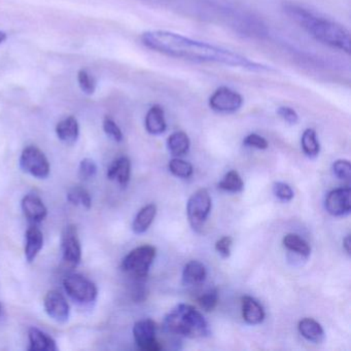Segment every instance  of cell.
Masks as SVG:
<instances>
[{"mask_svg": "<svg viewBox=\"0 0 351 351\" xmlns=\"http://www.w3.org/2000/svg\"><path fill=\"white\" fill-rule=\"evenodd\" d=\"M277 114L283 121L291 125L297 124L298 121H299L297 112L293 108H289V106H280L277 110Z\"/></svg>", "mask_w": 351, "mask_h": 351, "instance_id": "74e56055", "label": "cell"}, {"mask_svg": "<svg viewBox=\"0 0 351 351\" xmlns=\"http://www.w3.org/2000/svg\"><path fill=\"white\" fill-rule=\"evenodd\" d=\"M351 191L349 186L330 191L324 201L326 210L332 217H345L351 210Z\"/></svg>", "mask_w": 351, "mask_h": 351, "instance_id": "4fadbf2b", "label": "cell"}, {"mask_svg": "<svg viewBox=\"0 0 351 351\" xmlns=\"http://www.w3.org/2000/svg\"><path fill=\"white\" fill-rule=\"evenodd\" d=\"M198 11L201 15L217 19L245 38H264L268 36V29L262 19L230 3L213 0L201 1Z\"/></svg>", "mask_w": 351, "mask_h": 351, "instance_id": "3957f363", "label": "cell"}, {"mask_svg": "<svg viewBox=\"0 0 351 351\" xmlns=\"http://www.w3.org/2000/svg\"><path fill=\"white\" fill-rule=\"evenodd\" d=\"M141 42L149 50L182 60L217 63L256 73L273 71L270 66L254 62L237 53L165 30L145 32Z\"/></svg>", "mask_w": 351, "mask_h": 351, "instance_id": "6da1fadb", "label": "cell"}, {"mask_svg": "<svg viewBox=\"0 0 351 351\" xmlns=\"http://www.w3.org/2000/svg\"><path fill=\"white\" fill-rule=\"evenodd\" d=\"M163 328L167 334L191 339L204 338L210 334L204 316L188 304L174 307L164 318Z\"/></svg>", "mask_w": 351, "mask_h": 351, "instance_id": "277c9868", "label": "cell"}, {"mask_svg": "<svg viewBox=\"0 0 351 351\" xmlns=\"http://www.w3.org/2000/svg\"><path fill=\"white\" fill-rule=\"evenodd\" d=\"M22 211L26 219L32 223H40L48 215V209L40 197L34 194H28L22 199Z\"/></svg>", "mask_w": 351, "mask_h": 351, "instance_id": "5bb4252c", "label": "cell"}, {"mask_svg": "<svg viewBox=\"0 0 351 351\" xmlns=\"http://www.w3.org/2000/svg\"><path fill=\"white\" fill-rule=\"evenodd\" d=\"M156 254L157 250L152 245L134 248L123 260V271L134 279H145L155 261Z\"/></svg>", "mask_w": 351, "mask_h": 351, "instance_id": "5b68a950", "label": "cell"}, {"mask_svg": "<svg viewBox=\"0 0 351 351\" xmlns=\"http://www.w3.org/2000/svg\"><path fill=\"white\" fill-rule=\"evenodd\" d=\"M282 243L287 250L304 256V258H308L311 254V247L308 242L297 234H287L283 237Z\"/></svg>", "mask_w": 351, "mask_h": 351, "instance_id": "d4e9b609", "label": "cell"}, {"mask_svg": "<svg viewBox=\"0 0 351 351\" xmlns=\"http://www.w3.org/2000/svg\"><path fill=\"white\" fill-rule=\"evenodd\" d=\"M197 301L204 311H213L219 303V291L217 289H207L197 299Z\"/></svg>", "mask_w": 351, "mask_h": 351, "instance_id": "f546056e", "label": "cell"}, {"mask_svg": "<svg viewBox=\"0 0 351 351\" xmlns=\"http://www.w3.org/2000/svg\"><path fill=\"white\" fill-rule=\"evenodd\" d=\"M97 165L95 162L89 158L82 160L81 164L79 167V176L81 180H89L91 178H95L97 174Z\"/></svg>", "mask_w": 351, "mask_h": 351, "instance_id": "1f68e13d", "label": "cell"}, {"mask_svg": "<svg viewBox=\"0 0 351 351\" xmlns=\"http://www.w3.org/2000/svg\"><path fill=\"white\" fill-rule=\"evenodd\" d=\"M145 129L152 135H160L165 132L167 128L165 112L160 106H154L149 108L145 116Z\"/></svg>", "mask_w": 351, "mask_h": 351, "instance_id": "d6986e66", "label": "cell"}, {"mask_svg": "<svg viewBox=\"0 0 351 351\" xmlns=\"http://www.w3.org/2000/svg\"><path fill=\"white\" fill-rule=\"evenodd\" d=\"M44 307L47 314L55 322L64 324L71 314L69 302L64 295L56 289L49 291L45 295Z\"/></svg>", "mask_w": 351, "mask_h": 351, "instance_id": "7c38bea8", "label": "cell"}, {"mask_svg": "<svg viewBox=\"0 0 351 351\" xmlns=\"http://www.w3.org/2000/svg\"><path fill=\"white\" fill-rule=\"evenodd\" d=\"M63 261L71 268H75L81 263L82 245L79 232L75 225H69L63 229L61 236Z\"/></svg>", "mask_w": 351, "mask_h": 351, "instance_id": "30bf717a", "label": "cell"}, {"mask_svg": "<svg viewBox=\"0 0 351 351\" xmlns=\"http://www.w3.org/2000/svg\"><path fill=\"white\" fill-rule=\"evenodd\" d=\"M302 149L307 157L315 158L320 151L317 135L313 129H306L301 138Z\"/></svg>", "mask_w": 351, "mask_h": 351, "instance_id": "484cf974", "label": "cell"}, {"mask_svg": "<svg viewBox=\"0 0 351 351\" xmlns=\"http://www.w3.org/2000/svg\"><path fill=\"white\" fill-rule=\"evenodd\" d=\"M243 145L245 147H254V149H266L268 147V141L261 135L252 133L244 138Z\"/></svg>", "mask_w": 351, "mask_h": 351, "instance_id": "d590c367", "label": "cell"}, {"mask_svg": "<svg viewBox=\"0 0 351 351\" xmlns=\"http://www.w3.org/2000/svg\"><path fill=\"white\" fill-rule=\"evenodd\" d=\"M28 339L29 351H57L59 349L56 341L52 337L34 326L28 330Z\"/></svg>", "mask_w": 351, "mask_h": 351, "instance_id": "9a60e30c", "label": "cell"}, {"mask_svg": "<svg viewBox=\"0 0 351 351\" xmlns=\"http://www.w3.org/2000/svg\"><path fill=\"white\" fill-rule=\"evenodd\" d=\"M8 40V34L5 32H0V45L3 44Z\"/></svg>", "mask_w": 351, "mask_h": 351, "instance_id": "b9f144b4", "label": "cell"}, {"mask_svg": "<svg viewBox=\"0 0 351 351\" xmlns=\"http://www.w3.org/2000/svg\"><path fill=\"white\" fill-rule=\"evenodd\" d=\"M157 330V324L149 318L137 322L133 326V336L138 348L143 351L161 350L162 345L156 337Z\"/></svg>", "mask_w": 351, "mask_h": 351, "instance_id": "8fae6325", "label": "cell"}, {"mask_svg": "<svg viewBox=\"0 0 351 351\" xmlns=\"http://www.w3.org/2000/svg\"><path fill=\"white\" fill-rule=\"evenodd\" d=\"M20 167L38 180L48 178L51 170L48 158L36 145H29L23 149L20 157Z\"/></svg>", "mask_w": 351, "mask_h": 351, "instance_id": "ba28073f", "label": "cell"}, {"mask_svg": "<svg viewBox=\"0 0 351 351\" xmlns=\"http://www.w3.org/2000/svg\"><path fill=\"white\" fill-rule=\"evenodd\" d=\"M77 82H79L80 88L84 93L87 95H93L95 93L97 84H96L95 79L86 69H81L77 73Z\"/></svg>", "mask_w": 351, "mask_h": 351, "instance_id": "4dcf8cb0", "label": "cell"}, {"mask_svg": "<svg viewBox=\"0 0 351 351\" xmlns=\"http://www.w3.org/2000/svg\"><path fill=\"white\" fill-rule=\"evenodd\" d=\"M104 130L108 136L114 139L117 143H121V141H123V138H124V135H123V132L122 130H121L120 127H119L118 125H117V123L114 122L112 119H110V117H106V118H104Z\"/></svg>", "mask_w": 351, "mask_h": 351, "instance_id": "d6a6232c", "label": "cell"}, {"mask_svg": "<svg viewBox=\"0 0 351 351\" xmlns=\"http://www.w3.org/2000/svg\"><path fill=\"white\" fill-rule=\"evenodd\" d=\"M157 215V206L149 204L143 207L135 217L132 223V230L135 234H143L149 230Z\"/></svg>", "mask_w": 351, "mask_h": 351, "instance_id": "603a6c76", "label": "cell"}, {"mask_svg": "<svg viewBox=\"0 0 351 351\" xmlns=\"http://www.w3.org/2000/svg\"><path fill=\"white\" fill-rule=\"evenodd\" d=\"M169 170L173 176L180 178H189L193 174V166L180 158H174L169 162Z\"/></svg>", "mask_w": 351, "mask_h": 351, "instance_id": "f1b7e54d", "label": "cell"}, {"mask_svg": "<svg viewBox=\"0 0 351 351\" xmlns=\"http://www.w3.org/2000/svg\"><path fill=\"white\" fill-rule=\"evenodd\" d=\"M44 246V235L38 228H28L25 234V258L28 263H32L36 260Z\"/></svg>", "mask_w": 351, "mask_h": 351, "instance_id": "ac0fdd59", "label": "cell"}, {"mask_svg": "<svg viewBox=\"0 0 351 351\" xmlns=\"http://www.w3.org/2000/svg\"><path fill=\"white\" fill-rule=\"evenodd\" d=\"M143 1L155 3V5H164V3H169L171 0H143Z\"/></svg>", "mask_w": 351, "mask_h": 351, "instance_id": "60d3db41", "label": "cell"}, {"mask_svg": "<svg viewBox=\"0 0 351 351\" xmlns=\"http://www.w3.org/2000/svg\"><path fill=\"white\" fill-rule=\"evenodd\" d=\"M232 244H233V239L230 236H225V237L217 240V243H215V250L223 258H229L231 256Z\"/></svg>", "mask_w": 351, "mask_h": 351, "instance_id": "8d00e7d4", "label": "cell"}, {"mask_svg": "<svg viewBox=\"0 0 351 351\" xmlns=\"http://www.w3.org/2000/svg\"><path fill=\"white\" fill-rule=\"evenodd\" d=\"M244 184L241 176L235 170H231L226 174L225 178L219 182V189L230 193H239L243 190Z\"/></svg>", "mask_w": 351, "mask_h": 351, "instance_id": "83f0119b", "label": "cell"}, {"mask_svg": "<svg viewBox=\"0 0 351 351\" xmlns=\"http://www.w3.org/2000/svg\"><path fill=\"white\" fill-rule=\"evenodd\" d=\"M285 12L314 40L330 48L350 54V32L345 26L320 17L313 12L295 3L285 5Z\"/></svg>", "mask_w": 351, "mask_h": 351, "instance_id": "7a4b0ae2", "label": "cell"}, {"mask_svg": "<svg viewBox=\"0 0 351 351\" xmlns=\"http://www.w3.org/2000/svg\"><path fill=\"white\" fill-rule=\"evenodd\" d=\"M211 197L206 189H200L189 199L186 204V215L191 227L200 232L204 227L211 211Z\"/></svg>", "mask_w": 351, "mask_h": 351, "instance_id": "52a82bcc", "label": "cell"}, {"mask_svg": "<svg viewBox=\"0 0 351 351\" xmlns=\"http://www.w3.org/2000/svg\"><path fill=\"white\" fill-rule=\"evenodd\" d=\"M131 176V162L127 157H120L112 162L108 167V178L116 180L121 186L125 188L129 184Z\"/></svg>", "mask_w": 351, "mask_h": 351, "instance_id": "e0dca14e", "label": "cell"}, {"mask_svg": "<svg viewBox=\"0 0 351 351\" xmlns=\"http://www.w3.org/2000/svg\"><path fill=\"white\" fill-rule=\"evenodd\" d=\"M300 334L306 339L314 343H320L324 339V330L322 326L318 324L313 318H304L300 320L299 326Z\"/></svg>", "mask_w": 351, "mask_h": 351, "instance_id": "7402d4cb", "label": "cell"}, {"mask_svg": "<svg viewBox=\"0 0 351 351\" xmlns=\"http://www.w3.org/2000/svg\"><path fill=\"white\" fill-rule=\"evenodd\" d=\"M332 172H334L335 176H336L339 180H350V162H349L348 160H337V161L332 164Z\"/></svg>", "mask_w": 351, "mask_h": 351, "instance_id": "836d02e7", "label": "cell"}, {"mask_svg": "<svg viewBox=\"0 0 351 351\" xmlns=\"http://www.w3.org/2000/svg\"><path fill=\"white\" fill-rule=\"evenodd\" d=\"M190 138L182 131L172 133L167 139L168 151L173 157L180 158L186 155L190 149Z\"/></svg>", "mask_w": 351, "mask_h": 351, "instance_id": "cb8c5ba5", "label": "cell"}, {"mask_svg": "<svg viewBox=\"0 0 351 351\" xmlns=\"http://www.w3.org/2000/svg\"><path fill=\"white\" fill-rule=\"evenodd\" d=\"M343 247L347 254H350V235H347L343 240Z\"/></svg>", "mask_w": 351, "mask_h": 351, "instance_id": "f35d334b", "label": "cell"}, {"mask_svg": "<svg viewBox=\"0 0 351 351\" xmlns=\"http://www.w3.org/2000/svg\"><path fill=\"white\" fill-rule=\"evenodd\" d=\"M67 200L75 206H83L90 209L92 206V198L90 193L82 186H73L67 193Z\"/></svg>", "mask_w": 351, "mask_h": 351, "instance_id": "4316f807", "label": "cell"}, {"mask_svg": "<svg viewBox=\"0 0 351 351\" xmlns=\"http://www.w3.org/2000/svg\"><path fill=\"white\" fill-rule=\"evenodd\" d=\"M241 305L242 316L248 324L256 326L264 322V308L256 299L250 295H244L241 299Z\"/></svg>", "mask_w": 351, "mask_h": 351, "instance_id": "2e32d148", "label": "cell"}, {"mask_svg": "<svg viewBox=\"0 0 351 351\" xmlns=\"http://www.w3.org/2000/svg\"><path fill=\"white\" fill-rule=\"evenodd\" d=\"M5 319H7V312L3 304L0 303V324H3Z\"/></svg>", "mask_w": 351, "mask_h": 351, "instance_id": "ab89813d", "label": "cell"}, {"mask_svg": "<svg viewBox=\"0 0 351 351\" xmlns=\"http://www.w3.org/2000/svg\"><path fill=\"white\" fill-rule=\"evenodd\" d=\"M206 276L207 271L204 265L198 261H191L182 272V283L184 285H198L205 280Z\"/></svg>", "mask_w": 351, "mask_h": 351, "instance_id": "44dd1931", "label": "cell"}, {"mask_svg": "<svg viewBox=\"0 0 351 351\" xmlns=\"http://www.w3.org/2000/svg\"><path fill=\"white\" fill-rule=\"evenodd\" d=\"M67 295L77 303L88 305L96 301L98 289L93 281L81 274L67 275L63 280Z\"/></svg>", "mask_w": 351, "mask_h": 351, "instance_id": "8992f818", "label": "cell"}, {"mask_svg": "<svg viewBox=\"0 0 351 351\" xmlns=\"http://www.w3.org/2000/svg\"><path fill=\"white\" fill-rule=\"evenodd\" d=\"M211 110L219 114H233L240 110L243 98L237 91L228 87H219L209 98Z\"/></svg>", "mask_w": 351, "mask_h": 351, "instance_id": "9c48e42d", "label": "cell"}, {"mask_svg": "<svg viewBox=\"0 0 351 351\" xmlns=\"http://www.w3.org/2000/svg\"><path fill=\"white\" fill-rule=\"evenodd\" d=\"M56 134L66 145L77 143L80 135V126L77 119L71 116L59 122L56 126Z\"/></svg>", "mask_w": 351, "mask_h": 351, "instance_id": "ffe728a7", "label": "cell"}, {"mask_svg": "<svg viewBox=\"0 0 351 351\" xmlns=\"http://www.w3.org/2000/svg\"><path fill=\"white\" fill-rule=\"evenodd\" d=\"M273 194L282 202H289L293 198V191L285 182H275L273 184Z\"/></svg>", "mask_w": 351, "mask_h": 351, "instance_id": "e575fe53", "label": "cell"}]
</instances>
